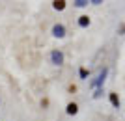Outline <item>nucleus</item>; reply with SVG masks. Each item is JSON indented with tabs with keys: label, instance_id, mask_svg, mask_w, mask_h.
I'll list each match as a JSON object with an SVG mask.
<instances>
[{
	"label": "nucleus",
	"instance_id": "f257e3e1",
	"mask_svg": "<svg viewBox=\"0 0 125 121\" xmlns=\"http://www.w3.org/2000/svg\"><path fill=\"white\" fill-rule=\"evenodd\" d=\"M51 60L54 65H62L63 63V52L62 50H52L51 52Z\"/></svg>",
	"mask_w": 125,
	"mask_h": 121
},
{
	"label": "nucleus",
	"instance_id": "f03ea898",
	"mask_svg": "<svg viewBox=\"0 0 125 121\" xmlns=\"http://www.w3.org/2000/svg\"><path fill=\"white\" fill-rule=\"evenodd\" d=\"M52 36L54 37H63L65 36V26H63V24H54V26H52Z\"/></svg>",
	"mask_w": 125,
	"mask_h": 121
},
{
	"label": "nucleus",
	"instance_id": "7ed1b4c3",
	"mask_svg": "<svg viewBox=\"0 0 125 121\" xmlns=\"http://www.w3.org/2000/svg\"><path fill=\"white\" fill-rule=\"evenodd\" d=\"M90 22H92V19H90L88 15H80V17H78V26H80V28H88Z\"/></svg>",
	"mask_w": 125,
	"mask_h": 121
},
{
	"label": "nucleus",
	"instance_id": "20e7f679",
	"mask_svg": "<svg viewBox=\"0 0 125 121\" xmlns=\"http://www.w3.org/2000/svg\"><path fill=\"white\" fill-rule=\"evenodd\" d=\"M65 112H67L69 116H75V114L78 112V104L77 102H69V104L65 106Z\"/></svg>",
	"mask_w": 125,
	"mask_h": 121
},
{
	"label": "nucleus",
	"instance_id": "39448f33",
	"mask_svg": "<svg viewBox=\"0 0 125 121\" xmlns=\"http://www.w3.org/2000/svg\"><path fill=\"white\" fill-rule=\"evenodd\" d=\"M108 99H110V102H112V106L114 108H120V97H118V93H108Z\"/></svg>",
	"mask_w": 125,
	"mask_h": 121
},
{
	"label": "nucleus",
	"instance_id": "423d86ee",
	"mask_svg": "<svg viewBox=\"0 0 125 121\" xmlns=\"http://www.w3.org/2000/svg\"><path fill=\"white\" fill-rule=\"evenodd\" d=\"M65 4H67L65 0H54V2H52V8L56 11H62V9H65Z\"/></svg>",
	"mask_w": 125,
	"mask_h": 121
},
{
	"label": "nucleus",
	"instance_id": "0eeeda50",
	"mask_svg": "<svg viewBox=\"0 0 125 121\" xmlns=\"http://www.w3.org/2000/svg\"><path fill=\"white\" fill-rule=\"evenodd\" d=\"M104 76H106V69H103V73L99 74V78L95 80V82H92V86H99V84H103V80H104Z\"/></svg>",
	"mask_w": 125,
	"mask_h": 121
},
{
	"label": "nucleus",
	"instance_id": "6e6552de",
	"mask_svg": "<svg viewBox=\"0 0 125 121\" xmlns=\"http://www.w3.org/2000/svg\"><path fill=\"white\" fill-rule=\"evenodd\" d=\"M78 74H80V78H86V76H88V71H86L84 67H80L78 69Z\"/></svg>",
	"mask_w": 125,
	"mask_h": 121
},
{
	"label": "nucleus",
	"instance_id": "1a4fd4ad",
	"mask_svg": "<svg viewBox=\"0 0 125 121\" xmlns=\"http://www.w3.org/2000/svg\"><path fill=\"white\" fill-rule=\"evenodd\" d=\"M75 6H77V8H84V6H88V2H86V0H77Z\"/></svg>",
	"mask_w": 125,
	"mask_h": 121
},
{
	"label": "nucleus",
	"instance_id": "9d476101",
	"mask_svg": "<svg viewBox=\"0 0 125 121\" xmlns=\"http://www.w3.org/2000/svg\"><path fill=\"white\" fill-rule=\"evenodd\" d=\"M67 91H69V93H77V86H75V84H69L67 86Z\"/></svg>",
	"mask_w": 125,
	"mask_h": 121
},
{
	"label": "nucleus",
	"instance_id": "9b49d317",
	"mask_svg": "<svg viewBox=\"0 0 125 121\" xmlns=\"http://www.w3.org/2000/svg\"><path fill=\"white\" fill-rule=\"evenodd\" d=\"M41 106H43V108H47V106H49V99H47V97L41 99Z\"/></svg>",
	"mask_w": 125,
	"mask_h": 121
},
{
	"label": "nucleus",
	"instance_id": "f8f14e48",
	"mask_svg": "<svg viewBox=\"0 0 125 121\" xmlns=\"http://www.w3.org/2000/svg\"><path fill=\"white\" fill-rule=\"evenodd\" d=\"M118 34H121V36H125V24H121L120 30H118Z\"/></svg>",
	"mask_w": 125,
	"mask_h": 121
}]
</instances>
